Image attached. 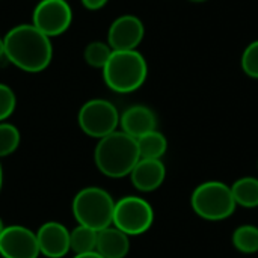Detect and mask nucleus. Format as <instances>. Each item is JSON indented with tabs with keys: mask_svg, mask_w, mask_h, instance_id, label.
<instances>
[{
	"mask_svg": "<svg viewBox=\"0 0 258 258\" xmlns=\"http://www.w3.org/2000/svg\"><path fill=\"white\" fill-rule=\"evenodd\" d=\"M5 57L26 73L44 71L53 59L51 38L38 30L32 23L14 26L3 36Z\"/></svg>",
	"mask_w": 258,
	"mask_h": 258,
	"instance_id": "obj_1",
	"label": "nucleus"
},
{
	"mask_svg": "<svg viewBox=\"0 0 258 258\" xmlns=\"http://www.w3.org/2000/svg\"><path fill=\"white\" fill-rule=\"evenodd\" d=\"M139 159L138 141L122 130H116L98 139L94 150L97 169L109 178H124L130 175Z\"/></svg>",
	"mask_w": 258,
	"mask_h": 258,
	"instance_id": "obj_2",
	"label": "nucleus"
},
{
	"mask_svg": "<svg viewBox=\"0 0 258 258\" xmlns=\"http://www.w3.org/2000/svg\"><path fill=\"white\" fill-rule=\"evenodd\" d=\"M101 71L109 89L118 94H130L145 83L148 65L138 50H113Z\"/></svg>",
	"mask_w": 258,
	"mask_h": 258,
	"instance_id": "obj_3",
	"label": "nucleus"
},
{
	"mask_svg": "<svg viewBox=\"0 0 258 258\" xmlns=\"http://www.w3.org/2000/svg\"><path fill=\"white\" fill-rule=\"evenodd\" d=\"M115 203L112 195L103 187L89 186L76 194L71 210L79 225L100 231L112 225Z\"/></svg>",
	"mask_w": 258,
	"mask_h": 258,
	"instance_id": "obj_4",
	"label": "nucleus"
},
{
	"mask_svg": "<svg viewBox=\"0 0 258 258\" xmlns=\"http://www.w3.org/2000/svg\"><path fill=\"white\" fill-rule=\"evenodd\" d=\"M190 206L200 218L212 222L228 219L237 207L231 187L215 180L195 187L190 197Z\"/></svg>",
	"mask_w": 258,
	"mask_h": 258,
	"instance_id": "obj_5",
	"label": "nucleus"
},
{
	"mask_svg": "<svg viewBox=\"0 0 258 258\" xmlns=\"http://www.w3.org/2000/svg\"><path fill=\"white\" fill-rule=\"evenodd\" d=\"M121 113L113 103L104 98H92L86 101L77 115L80 130L95 139H101L119 127Z\"/></svg>",
	"mask_w": 258,
	"mask_h": 258,
	"instance_id": "obj_6",
	"label": "nucleus"
},
{
	"mask_svg": "<svg viewBox=\"0 0 258 258\" xmlns=\"http://www.w3.org/2000/svg\"><path fill=\"white\" fill-rule=\"evenodd\" d=\"M154 222V210L151 204L135 195H128L115 203L112 225L130 236L147 233Z\"/></svg>",
	"mask_w": 258,
	"mask_h": 258,
	"instance_id": "obj_7",
	"label": "nucleus"
},
{
	"mask_svg": "<svg viewBox=\"0 0 258 258\" xmlns=\"http://www.w3.org/2000/svg\"><path fill=\"white\" fill-rule=\"evenodd\" d=\"M73 23V9L67 0H39L32 14V24L48 38L65 33Z\"/></svg>",
	"mask_w": 258,
	"mask_h": 258,
	"instance_id": "obj_8",
	"label": "nucleus"
},
{
	"mask_svg": "<svg viewBox=\"0 0 258 258\" xmlns=\"http://www.w3.org/2000/svg\"><path fill=\"white\" fill-rule=\"evenodd\" d=\"M39 255L36 233L23 225L5 227L0 234V257L38 258Z\"/></svg>",
	"mask_w": 258,
	"mask_h": 258,
	"instance_id": "obj_9",
	"label": "nucleus"
},
{
	"mask_svg": "<svg viewBox=\"0 0 258 258\" xmlns=\"http://www.w3.org/2000/svg\"><path fill=\"white\" fill-rule=\"evenodd\" d=\"M145 36L141 18L132 14L115 18L107 32V44L112 50H136Z\"/></svg>",
	"mask_w": 258,
	"mask_h": 258,
	"instance_id": "obj_10",
	"label": "nucleus"
},
{
	"mask_svg": "<svg viewBox=\"0 0 258 258\" xmlns=\"http://www.w3.org/2000/svg\"><path fill=\"white\" fill-rule=\"evenodd\" d=\"M36 240L39 254L47 258H62L71 251L70 230L56 221L42 224L36 231Z\"/></svg>",
	"mask_w": 258,
	"mask_h": 258,
	"instance_id": "obj_11",
	"label": "nucleus"
},
{
	"mask_svg": "<svg viewBox=\"0 0 258 258\" xmlns=\"http://www.w3.org/2000/svg\"><path fill=\"white\" fill-rule=\"evenodd\" d=\"M128 177L139 192H154L163 184L166 168L162 159H139Z\"/></svg>",
	"mask_w": 258,
	"mask_h": 258,
	"instance_id": "obj_12",
	"label": "nucleus"
},
{
	"mask_svg": "<svg viewBox=\"0 0 258 258\" xmlns=\"http://www.w3.org/2000/svg\"><path fill=\"white\" fill-rule=\"evenodd\" d=\"M119 127L124 133L138 139L153 130H157V116L148 106L135 104L121 113Z\"/></svg>",
	"mask_w": 258,
	"mask_h": 258,
	"instance_id": "obj_13",
	"label": "nucleus"
},
{
	"mask_svg": "<svg viewBox=\"0 0 258 258\" xmlns=\"http://www.w3.org/2000/svg\"><path fill=\"white\" fill-rule=\"evenodd\" d=\"M95 251L104 258H125L130 251V237L110 225L98 231Z\"/></svg>",
	"mask_w": 258,
	"mask_h": 258,
	"instance_id": "obj_14",
	"label": "nucleus"
},
{
	"mask_svg": "<svg viewBox=\"0 0 258 258\" xmlns=\"http://www.w3.org/2000/svg\"><path fill=\"white\" fill-rule=\"evenodd\" d=\"M231 187L233 198L236 206H242L245 209L258 207V178L255 177H242L234 181Z\"/></svg>",
	"mask_w": 258,
	"mask_h": 258,
	"instance_id": "obj_15",
	"label": "nucleus"
},
{
	"mask_svg": "<svg viewBox=\"0 0 258 258\" xmlns=\"http://www.w3.org/2000/svg\"><path fill=\"white\" fill-rule=\"evenodd\" d=\"M136 141L141 159H162L168 150V141L159 130H153Z\"/></svg>",
	"mask_w": 258,
	"mask_h": 258,
	"instance_id": "obj_16",
	"label": "nucleus"
},
{
	"mask_svg": "<svg viewBox=\"0 0 258 258\" xmlns=\"http://www.w3.org/2000/svg\"><path fill=\"white\" fill-rule=\"evenodd\" d=\"M97 236L98 231L79 225L70 231V248L74 254H85V252H92L97 248Z\"/></svg>",
	"mask_w": 258,
	"mask_h": 258,
	"instance_id": "obj_17",
	"label": "nucleus"
},
{
	"mask_svg": "<svg viewBox=\"0 0 258 258\" xmlns=\"http://www.w3.org/2000/svg\"><path fill=\"white\" fill-rule=\"evenodd\" d=\"M231 242L242 254H255L258 252V227L251 224L237 227L233 233Z\"/></svg>",
	"mask_w": 258,
	"mask_h": 258,
	"instance_id": "obj_18",
	"label": "nucleus"
},
{
	"mask_svg": "<svg viewBox=\"0 0 258 258\" xmlns=\"http://www.w3.org/2000/svg\"><path fill=\"white\" fill-rule=\"evenodd\" d=\"M112 48L107 42L103 41H92L86 45L83 51V59L85 62L92 67V68H100L103 70L112 54Z\"/></svg>",
	"mask_w": 258,
	"mask_h": 258,
	"instance_id": "obj_19",
	"label": "nucleus"
},
{
	"mask_svg": "<svg viewBox=\"0 0 258 258\" xmlns=\"http://www.w3.org/2000/svg\"><path fill=\"white\" fill-rule=\"evenodd\" d=\"M20 130L11 122H0V159L8 157L20 147Z\"/></svg>",
	"mask_w": 258,
	"mask_h": 258,
	"instance_id": "obj_20",
	"label": "nucleus"
},
{
	"mask_svg": "<svg viewBox=\"0 0 258 258\" xmlns=\"http://www.w3.org/2000/svg\"><path fill=\"white\" fill-rule=\"evenodd\" d=\"M17 107V97L11 86L0 83V122H5Z\"/></svg>",
	"mask_w": 258,
	"mask_h": 258,
	"instance_id": "obj_21",
	"label": "nucleus"
},
{
	"mask_svg": "<svg viewBox=\"0 0 258 258\" xmlns=\"http://www.w3.org/2000/svg\"><path fill=\"white\" fill-rule=\"evenodd\" d=\"M242 70L246 76L258 79V39L251 42L242 54Z\"/></svg>",
	"mask_w": 258,
	"mask_h": 258,
	"instance_id": "obj_22",
	"label": "nucleus"
},
{
	"mask_svg": "<svg viewBox=\"0 0 258 258\" xmlns=\"http://www.w3.org/2000/svg\"><path fill=\"white\" fill-rule=\"evenodd\" d=\"M80 2L89 11H98V9L104 8L109 0H80Z\"/></svg>",
	"mask_w": 258,
	"mask_h": 258,
	"instance_id": "obj_23",
	"label": "nucleus"
},
{
	"mask_svg": "<svg viewBox=\"0 0 258 258\" xmlns=\"http://www.w3.org/2000/svg\"><path fill=\"white\" fill-rule=\"evenodd\" d=\"M73 258H104L103 255H100L97 251H92V252H85V254H76Z\"/></svg>",
	"mask_w": 258,
	"mask_h": 258,
	"instance_id": "obj_24",
	"label": "nucleus"
},
{
	"mask_svg": "<svg viewBox=\"0 0 258 258\" xmlns=\"http://www.w3.org/2000/svg\"><path fill=\"white\" fill-rule=\"evenodd\" d=\"M5 56V44H3V38H0V59Z\"/></svg>",
	"mask_w": 258,
	"mask_h": 258,
	"instance_id": "obj_25",
	"label": "nucleus"
},
{
	"mask_svg": "<svg viewBox=\"0 0 258 258\" xmlns=\"http://www.w3.org/2000/svg\"><path fill=\"white\" fill-rule=\"evenodd\" d=\"M2 187H3V168L0 163V192H2Z\"/></svg>",
	"mask_w": 258,
	"mask_h": 258,
	"instance_id": "obj_26",
	"label": "nucleus"
},
{
	"mask_svg": "<svg viewBox=\"0 0 258 258\" xmlns=\"http://www.w3.org/2000/svg\"><path fill=\"white\" fill-rule=\"evenodd\" d=\"M3 230H5V224H3V219L0 218V234L3 233Z\"/></svg>",
	"mask_w": 258,
	"mask_h": 258,
	"instance_id": "obj_27",
	"label": "nucleus"
},
{
	"mask_svg": "<svg viewBox=\"0 0 258 258\" xmlns=\"http://www.w3.org/2000/svg\"><path fill=\"white\" fill-rule=\"evenodd\" d=\"M189 2H194V3H204V2H207V0H189Z\"/></svg>",
	"mask_w": 258,
	"mask_h": 258,
	"instance_id": "obj_28",
	"label": "nucleus"
}]
</instances>
